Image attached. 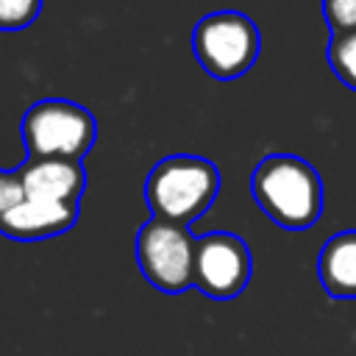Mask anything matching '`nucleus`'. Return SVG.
Listing matches in <instances>:
<instances>
[{
    "mask_svg": "<svg viewBox=\"0 0 356 356\" xmlns=\"http://www.w3.org/2000/svg\"><path fill=\"white\" fill-rule=\"evenodd\" d=\"M250 192L259 209L289 231L312 228L323 211V181L317 170L292 153L264 156L250 175Z\"/></svg>",
    "mask_w": 356,
    "mask_h": 356,
    "instance_id": "f257e3e1",
    "label": "nucleus"
},
{
    "mask_svg": "<svg viewBox=\"0 0 356 356\" xmlns=\"http://www.w3.org/2000/svg\"><path fill=\"white\" fill-rule=\"evenodd\" d=\"M220 192V170L203 159L189 153L164 156L147 172L145 200L150 217L186 225L209 211Z\"/></svg>",
    "mask_w": 356,
    "mask_h": 356,
    "instance_id": "f03ea898",
    "label": "nucleus"
},
{
    "mask_svg": "<svg viewBox=\"0 0 356 356\" xmlns=\"http://www.w3.org/2000/svg\"><path fill=\"white\" fill-rule=\"evenodd\" d=\"M19 131L28 159L81 161L97 139V122L92 111L64 97L36 100L22 114Z\"/></svg>",
    "mask_w": 356,
    "mask_h": 356,
    "instance_id": "7ed1b4c3",
    "label": "nucleus"
},
{
    "mask_svg": "<svg viewBox=\"0 0 356 356\" xmlns=\"http://www.w3.org/2000/svg\"><path fill=\"white\" fill-rule=\"evenodd\" d=\"M259 50V28L242 11H211L192 28V53L197 64L217 81H234L245 75L256 64Z\"/></svg>",
    "mask_w": 356,
    "mask_h": 356,
    "instance_id": "20e7f679",
    "label": "nucleus"
},
{
    "mask_svg": "<svg viewBox=\"0 0 356 356\" xmlns=\"http://www.w3.org/2000/svg\"><path fill=\"white\" fill-rule=\"evenodd\" d=\"M136 261L147 284L167 295L195 286V236L186 225L150 217L136 234Z\"/></svg>",
    "mask_w": 356,
    "mask_h": 356,
    "instance_id": "39448f33",
    "label": "nucleus"
},
{
    "mask_svg": "<svg viewBox=\"0 0 356 356\" xmlns=\"http://www.w3.org/2000/svg\"><path fill=\"white\" fill-rule=\"evenodd\" d=\"M250 250L231 231H211L195 239V286L214 298L231 300L250 281Z\"/></svg>",
    "mask_w": 356,
    "mask_h": 356,
    "instance_id": "423d86ee",
    "label": "nucleus"
},
{
    "mask_svg": "<svg viewBox=\"0 0 356 356\" xmlns=\"http://www.w3.org/2000/svg\"><path fill=\"white\" fill-rule=\"evenodd\" d=\"M75 220H78L75 200H44L25 195L14 209H8L0 217V234L19 242H36L70 231Z\"/></svg>",
    "mask_w": 356,
    "mask_h": 356,
    "instance_id": "0eeeda50",
    "label": "nucleus"
},
{
    "mask_svg": "<svg viewBox=\"0 0 356 356\" xmlns=\"http://www.w3.org/2000/svg\"><path fill=\"white\" fill-rule=\"evenodd\" d=\"M25 195L44 200H81L86 189V172L72 159H25L17 167Z\"/></svg>",
    "mask_w": 356,
    "mask_h": 356,
    "instance_id": "6e6552de",
    "label": "nucleus"
},
{
    "mask_svg": "<svg viewBox=\"0 0 356 356\" xmlns=\"http://www.w3.org/2000/svg\"><path fill=\"white\" fill-rule=\"evenodd\" d=\"M317 275L328 298H356V231H339L323 245Z\"/></svg>",
    "mask_w": 356,
    "mask_h": 356,
    "instance_id": "1a4fd4ad",
    "label": "nucleus"
},
{
    "mask_svg": "<svg viewBox=\"0 0 356 356\" xmlns=\"http://www.w3.org/2000/svg\"><path fill=\"white\" fill-rule=\"evenodd\" d=\"M328 64L334 70V75L356 92V31H342V33H331L328 42Z\"/></svg>",
    "mask_w": 356,
    "mask_h": 356,
    "instance_id": "9d476101",
    "label": "nucleus"
},
{
    "mask_svg": "<svg viewBox=\"0 0 356 356\" xmlns=\"http://www.w3.org/2000/svg\"><path fill=\"white\" fill-rule=\"evenodd\" d=\"M42 11V0H0V31H22Z\"/></svg>",
    "mask_w": 356,
    "mask_h": 356,
    "instance_id": "9b49d317",
    "label": "nucleus"
},
{
    "mask_svg": "<svg viewBox=\"0 0 356 356\" xmlns=\"http://www.w3.org/2000/svg\"><path fill=\"white\" fill-rule=\"evenodd\" d=\"M323 17L331 33L356 31V0H323Z\"/></svg>",
    "mask_w": 356,
    "mask_h": 356,
    "instance_id": "f8f14e48",
    "label": "nucleus"
},
{
    "mask_svg": "<svg viewBox=\"0 0 356 356\" xmlns=\"http://www.w3.org/2000/svg\"><path fill=\"white\" fill-rule=\"evenodd\" d=\"M25 197V186L17 170H0V217Z\"/></svg>",
    "mask_w": 356,
    "mask_h": 356,
    "instance_id": "ddd939ff",
    "label": "nucleus"
}]
</instances>
